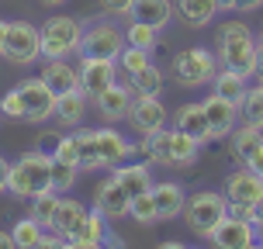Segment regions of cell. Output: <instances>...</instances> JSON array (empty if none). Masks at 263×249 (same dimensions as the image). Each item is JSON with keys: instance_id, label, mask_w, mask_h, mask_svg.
Returning a JSON list of instances; mask_svg holds the SVG:
<instances>
[{"instance_id": "6da1fadb", "label": "cell", "mask_w": 263, "mask_h": 249, "mask_svg": "<svg viewBox=\"0 0 263 249\" xmlns=\"http://www.w3.org/2000/svg\"><path fill=\"white\" fill-rule=\"evenodd\" d=\"M215 55L222 69H232L239 76L250 80L256 73V59H260V45L253 42V31L242 21H225L215 35Z\"/></svg>"}, {"instance_id": "7a4b0ae2", "label": "cell", "mask_w": 263, "mask_h": 249, "mask_svg": "<svg viewBox=\"0 0 263 249\" xmlns=\"http://www.w3.org/2000/svg\"><path fill=\"white\" fill-rule=\"evenodd\" d=\"M52 190V152L42 149H28L11 163V177H7V194L17 201H31V197Z\"/></svg>"}, {"instance_id": "3957f363", "label": "cell", "mask_w": 263, "mask_h": 249, "mask_svg": "<svg viewBox=\"0 0 263 249\" xmlns=\"http://www.w3.org/2000/svg\"><path fill=\"white\" fill-rule=\"evenodd\" d=\"M142 152H145L149 163L173 166V170H191V163H194L197 152H201V142L191 139V135L180 131V128H173V131L159 128V131H153V135H145Z\"/></svg>"}, {"instance_id": "277c9868", "label": "cell", "mask_w": 263, "mask_h": 249, "mask_svg": "<svg viewBox=\"0 0 263 249\" xmlns=\"http://www.w3.org/2000/svg\"><path fill=\"white\" fill-rule=\"evenodd\" d=\"M39 28H42V59H66V55L80 52L83 21L69 17V14H52Z\"/></svg>"}, {"instance_id": "5b68a950", "label": "cell", "mask_w": 263, "mask_h": 249, "mask_svg": "<svg viewBox=\"0 0 263 249\" xmlns=\"http://www.w3.org/2000/svg\"><path fill=\"white\" fill-rule=\"evenodd\" d=\"M229 215V201L225 194H215V190H201V194H191L187 197V208H184V222L187 228L194 232L197 239H208L218 222Z\"/></svg>"}, {"instance_id": "8992f818", "label": "cell", "mask_w": 263, "mask_h": 249, "mask_svg": "<svg viewBox=\"0 0 263 249\" xmlns=\"http://www.w3.org/2000/svg\"><path fill=\"white\" fill-rule=\"evenodd\" d=\"M218 69H222L218 55L201 49V45L197 49H184V52L173 59V80L180 87H208Z\"/></svg>"}, {"instance_id": "52a82bcc", "label": "cell", "mask_w": 263, "mask_h": 249, "mask_svg": "<svg viewBox=\"0 0 263 249\" xmlns=\"http://www.w3.org/2000/svg\"><path fill=\"white\" fill-rule=\"evenodd\" d=\"M125 31L115 21H93L83 28V42H80V55H93V59H118L125 52Z\"/></svg>"}, {"instance_id": "ba28073f", "label": "cell", "mask_w": 263, "mask_h": 249, "mask_svg": "<svg viewBox=\"0 0 263 249\" xmlns=\"http://www.w3.org/2000/svg\"><path fill=\"white\" fill-rule=\"evenodd\" d=\"M4 59L14 66H31L42 59V28L31 21H11Z\"/></svg>"}, {"instance_id": "9c48e42d", "label": "cell", "mask_w": 263, "mask_h": 249, "mask_svg": "<svg viewBox=\"0 0 263 249\" xmlns=\"http://www.w3.org/2000/svg\"><path fill=\"white\" fill-rule=\"evenodd\" d=\"M17 90H21V101H25V121H35V125H39V121L55 118V101H59V97L52 93V87L42 76L21 80Z\"/></svg>"}, {"instance_id": "30bf717a", "label": "cell", "mask_w": 263, "mask_h": 249, "mask_svg": "<svg viewBox=\"0 0 263 249\" xmlns=\"http://www.w3.org/2000/svg\"><path fill=\"white\" fill-rule=\"evenodd\" d=\"M132 104H135V90H132V83H118V80L93 97V107H97V114H101L107 125L128 121Z\"/></svg>"}, {"instance_id": "8fae6325", "label": "cell", "mask_w": 263, "mask_h": 249, "mask_svg": "<svg viewBox=\"0 0 263 249\" xmlns=\"http://www.w3.org/2000/svg\"><path fill=\"white\" fill-rule=\"evenodd\" d=\"M208 242H215L218 249H250L260 242V232L256 225L246 222V218H236V215H225L218 228L208 236Z\"/></svg>"}, {"instance_id": "7c38bea8", "label": "cell", "mask_w": 263, "mask_h": 249, "mask_svg": "<svg viewBox=\"0 0 263 249\" xmlns=\"http://www.w3.org/2000/svg\"><path fill=\"white\" fill-rule=\"evenodd\" d=\"M97 149H101V170H118L121 163L135 152H142V145L128 142L115 125H104L97 128Z\"/></svg>"}, {"instance_id": "4fadbf2b", "label": "cell", "mask_w": 263, "mask_h": 249, "mask_svg": "<svg viewBox=\"0 0 263 249\" xmlns=\"http://www.w3.org/2000/svg\"><path fill=\"white\" fill-rule=\"evenodd\" d=\"M93 208L101 211L107 222H118V218H125V215H128L132 194L118 184V177H115V173H111V177H104V180L97 184V190H93Z\"/></svg>"}, {"instance_id": "5bb4252c", "label": "cell", "mask_w": 263, "mask_h": 249, "mask_svg": "<svg viewBox=\"0 0 263 249\" xmlns=\"http://www.w3.org/2000/svg\"><path fill=\"white\" fill-rule=\"evenodd\" d=\"M66 242H69V246H77V249H93V246H104V242L121 246V239L107 232V218L97 208H90L87 215H83V222L73 228V236L66 239Z\"/></svg>"}, {"instance_id": "9a60e30c", "label": "cell", "mask_w": 263, "mask_h": 249, "mask_svg": "<svg viewBox=\"0 0 263 249\" xmlns=\"http://www.w3.org/2000/svg\"><path fill=\"white\" fill-rule=\"evenodd\" d=\"M115 63L118 59H93V55H80V90L87 97H97V93L115 83Z\"/></svg>"}, {"instance_id": "2e32d148", "label": "cell", "mask_w": 263, "mask_h": 249, "mask_svg": "<svg viewBox=\"0 0 263 249\" xmlns=\"http://www.w3.org/2000/svg\"><path fill=\"white\" fill-rule=\"evenodd\" d=\"M128 125L142 139L159 131V128H166V107H163V101L159 97H135V104L128 111Z\"/></svg>"}, {"instance_id": "e0dca14e", "label": "cell", "mask_w": 263, "mask_h": 249, "mask_svg": "<svg viewBox=\"0 0 263 249\" xmlns=\"http://www.w3.org/2000/svg\"><path fill=\"white\" fill-rule=\"evenodd\" d=\"M260 197H263V177L260 173H253L250 166L229 173V180H225V201L229 204H256Z\"/></svg>"}, {"instance_id": "ac0fdd59", "label": "cell", "mask_w": 263, "mask_h": 249, "mask_svg": "<svg viewBox=\"0 0 263 249\" xmlns=\"http://www.w3.org/2000/svg\"><path fill=\"white\" fill-rule=\"evenodd\" d=\"M204 114H208V125H211V139H232V131H236V118H239V107L229 104L225 97L211 90L204 101Z\"/></svg>"}, {"instance_id": "d6986e66", "label": "cell", "mask_w": 263, "mask_h": 249, "mask_svg": "<svg viewBox=\"0 0 263 249\" xmlns=\"http://www.w3.org/2000/svg\"><path fill=\"white\" fill-rule=\"evenodd\" d=\"M153 201H156L159 222H173V218H180L184 208H187L184 187L173 184V180H159V184H153Z\"/></svg>"}, {"instance_id": "ffe728a7", "label": "cell", "mask_w": 263, "mask_h": 249, "mask_svg": "<svg viewBox=\"0 0 263 249\" xmlns=\"http://www.w3.org/2000/svg\"><path fill=\"white\" fill-rule=\"evenodd\" d=\"M173 128L187 131V135L197 139L201 145L215 142V139H211L208 114H204V104H184V107H177V114H173Z\"/></svg>"}, {"instance_id": "44dd1931", "label": "cell", "mask_w": 263, "mask_h": 249, "mask_svg": "<svg viewBox=\"0 0 263 249\" xmlns=\"http://www.w3.org/2000/svg\"><path fill=\"white\" fill-rule=\"evenodd\" d=\"M42 80L52 87V93H69V90H80V66H73L69 59H45L42 66Z\"/></svg>"}, {"instance_id": "7402d4cb", "label": "cell", "mask_w": 263, "mask_h": 249, "mask_svg": "<svg viewBox=\"0 0 263 249\" xmlns=\"http://www.w3.org/2000/svg\"><path fill=\"white\" fill-rule=\"evenodd\" d=\"M87 93L83 90H69V93H59V101H55V118H59V125H66V128H80L83 125V118H87Z\"/></svg>"}, {"instance_id": "603a6c76", "label": "cell", "mask_w": 263, "mask_h": 249, "mask_svg": "<svg viewBox=\"0 0 263 249\" xmlns=\"http://www.w3.org/2000/svg\"><path fill=\"white\" fill-rule=\"evenodd\" d=\"M173 0H135L132 4V21H142V25H153V28H163V25H170V17H173Z\"/></svg>"}, {"instance_id": "cb8c5ba5", "label": "cell", "mask_w": 263, "mask_h": 249, "mask_svg": "<svg viewBox=\"0 0 263 249\" xmlns=\"http://www.w3.org/2000/svg\"><path fill=\"white\" fill-rule=\"evenodd\" d=\"M173 7L184 17L187 28H204V25H211L215 14H218V4H215V0H173Z\"/></svg>"}, {"instance_id": "d4e9b609", "label": "cell", "mask_w": 263, "mask_h": 249, "mask_svg": "<svg viewBox=\"0 0 263 249\" xmlns=\"http://www.w3.org/2000/svg\"><path fill=\"white\" fill-rule=\"evenodd\" d=\"M77 139V166L80 170H101V149H97V128H73Z\"/></svg>"}, {"instance_id": "484cf974", "label": "cell", "mask_w": 263, "mask_h": 249, "mask_svg": "<svg viewBox=\"0 0 263 249\" xmlns=\"http://www.w3.org/2000/svg\"><path fill=\"white\" fill-rule=\"evenodd\" d=\"M111 173L118 177V184L125 187L132 197L153 190V173H149V166H145V163H132V166H125V163H121L118 170H111Z\"/></svg>"}, {"instance_id": "4316f807", "label": "cell", "mask_w": 263, "mask_h": 249, "mask_svg": "<svg viewBox=\"0 0 263 249\" xmlns=\"http://www.w3.org/2000/svg\"><path fill=\"white\" fill-rule=\"evenodd\" d=\"M211 90L218 93V97H225L229 104H242V97H246V76H239V73H232V69H218L215 73V80H211Z\"/></svg>"}, {"instance_id": "83f0119b", "label": "cell", "mask_w": 263, "mask_h": 249, "mask_svg": "<svg viewBox=\"0 0 263 249\" xmlns=\"http://www.w3.org/2000/svg\"><path fill=\"white\" fill-rule=\"evenodd\" d=\"M83 215H87V208H83L80 201H73V197H59V208H55L49 228H55V232H63V236L69 239V236H73V228L83 222Z\"/></svg>"}, {"instance_id": "f1b7e54d", "label": "cell", "mask_w": 263, "mask_h": 249, "mask_svg": "<svg viewBox=\"0 0 263 249\" xmlns=\"http://www.w3.org/2000/svg\"><path fill=\"white\" fill-rule=\"evenodd\" d=\"M11 236H14V246H17V249H39L42 236H45V225H42L35 215H25V218L14 222Z\"/></svg>"}, {"instance_id": "f546056e", "label": "cell", "mask_w": 263, "mask_h": 249, "mask_svg": "<svg viewBox=\"0 0 263 249\" xmlns=\"http://www.w3.org/2000/svg\"><path fill=\"white\" fill-rule=\"evenodd\" d=\"M263 145V128H253V125H239L236 131H232V152H236V159L239 163H246V159L256 152Z\"/></svg>"}, {"instance_id": "4dcf8cb0", "label": "cell", "mask_w": 263, "mask_h": 249, "mask_svg": "<svg viewBox=\"0 0 263 249\" xmlns=\"http://www.w3.org/2000/svg\"><path fill=\"white\" fill-rule=\"evenodd\" d=\"M163 87H166V83H163V69L153 66V63L145 66L142 73L132 76V90H135V97H159Z\"/></svg>"}, {"instance_id": "1f68e13d", "label": "cell", "mask_w": 263, "mask_h": 249, "mask_svg": "<svg viewBox=\"0 0 263 249\" xmlns=\"http://www.w3.org/2000/svg\"><path fill=\"white\" fill-rule=\"evenodd\" d=\"M239 118L246 125H253V128H263V83L246 90L242 104H239Z\"/></svg>"}, {"instance_id": "d6a6232c", "label": "cell", "mask_w": 263, "mask_h": 249, "mask_svg": "<svg viewBox=\"0 0 263 249\" xmlns=\"http://www.w3.org/2000/svg\"><path fill=\"white\" fill-rule=\"evenodd\" d=\"M125 42H128V45H135V49H145V52H153V49H156V42H159V28L142 25V21H132V17H128Z\"/></svg>"}, {"instance_id": "836d02e7", "label": "cell", "mask_w": 263, "mask_h": 249, "mask_svg": "<svg viewBox=\"0 0 263 249\" xmlns=\"http://www.w3.org/2000/svg\"><path fill=\"white\" fill-rule=\"evenodd\" d=\"M132 222H139V225H159V215H156V201H153V190H145V194H135L132 197Z\"/></svg>"}, {"instance_id": "e575fe53", "label": "cell", "mask_w": 263, "mask_h": 249, "mask_svg": "<svg viewBox=\"0 0 263 249\" xmlns=\"http://www.w3.org/2000/svg\"><path fill=\"white\" fill-rule=\"evenodd\" d=\"M77 177H80V166L73 163H63V159H52V190L59 194H69L77 187Z\"/></svg>"}, {"instance_id": "d590c367", "label": "cell", "mask_w": 263, "mask_h": 249, "mask_svg": "<svg viewBox=\"0 0 263 249\" xmlns=\"http://www.w3.org/2000/svg\"><path fill=\"white\" fill-rule=\"evenodd\" d=\"M55 208H59V190H45V194L31 197V215H35V218H39V222L45 225V228L52 225Z\"/></svg>"}, {"instance_id": "8d00e7d4", "label": "cell", "mask_w": 263, "mask_h": 249, "mask_svg": "<svg viewBox=\"0 0 263 249\" xmlns=\"http://www.w3.org/2000/svg\"><path fill=\"white\" fill-rule=\"evenodd\" d=\"M118 66H121V73L132 80L135 73H142L145 66H149V52L145 49H135V45H125V52L118 55Z\"/></svg>"}, {"instance_id": "74e56055", "label": "cell", "mask_w": 263, "mask_h": 249, "mask_svg": "<svg viewBox=\"0 0 263 249\" xmlns=\"http://www.w3.org/2000/svg\"><path fill=\"white\" fill-rule=\"evenodd\" d=\"M0 107H4V118L25 121V101H21V90H17V87H14V90H7L4 97H0Z\"/></svg>"}, {"instance_id": "f35d334b", "label": "cell", "mask_w": 263, "mask_h": 249, "mask_svg": "<svg viewBox=\"0 0 263 249\" xmlns=\"http://www.w3.org/2000/svg\"><path fill=\"white\" fill-rule=\"evenodd\" d=\"M52 159H63V163H73L77 166V139L73 135H59V142L52 149Z\"/></svg>"}, {"instance_id": "ab89813d", "label": "cell", "mask_w": 263, "mask_h": 249, "mask_svg": "<svg viewBox=\"0 0 263 249\" xmlns=\"http://www.w3.org/2000/svg\"><path fill=\"white\" fill-rule=\"evenodd\" d=\"M132 4H135V0H101V11L111 14V17H128Z\"/></svg>"}, {"instance_id": "60d3db41", "label": "cell", "mask_w": 263, "mask_h": 249, "mask_svg": "<svg viewBox=\"0 0 263 249\" xmlns=\"http://www.w3.org/2000/svg\"><path fill=\"white\" fill-rule=\"evenodd\" d=\"M242 166H250L253 173H260V177H263V145L256 149V152H253L250 159H246V163H242Z\"/></svg>"}, {"instance_id": "b9f144b4", "label": "cell", "mask_w": 263, "mask_h": 249, "mask_svg": "<svg viewBox=\"0 0 263 249\" xmlns=\"http://www.w3.org/2000/svg\"><path fill=\"white\" fill-rule=\"evenodd\" d=\"M229 215H236V218H246V222H253V204H229Z\"/></svg>"}, {"instance_id": "7bdbcfd3", "label": "cell", "mask_w": 263, "mask_h": 249, "mask_svg": "<svg viewBox=\"0 0 263 249\" xmlns=\"http://www.w3.org/2000/svg\"><path fill=\"white\" fill-rule=\"evenodd\" d=\"M7 177H11V163H7V159L0 156V194L7 190Z\"/></svg>"}, {"instance_id": "ee69618b", "label": "cell", "mask_w": 263, "mask_h": 249, "mask_svg": "<svg viewBox=\"0 0 263 249\" xmlns=\"http://www.w3.org/2000/svg\"><path fill=\"white\" fill-rule=\"evenodd\" d=\"M253 225H256V232H263V197L253 204Z\"/></svg>"}, {"instance_id": "f6af8a7d", "label": "cell", "mask_w": 263, "mask_h": 249, "mask_svg": "<svg viewBox=\"0 0 263 249\" xmlns=\"http://www.w3.org/2000/svg\"><path fill=\"white\" fill-rule=\"evenodd\" d=\"M263 7V0H239V11L242 14H253V11H260Z\"/></svg>"}, {"instance_id": "bcb514c9", "label": "cell", "mask_w": 263, "mask_h": 249, "mask_svg": "<svg viewBox=\"0 0 263 249\" xmlns=\"http://www.w3.org/2000/svg\"><path fill=\"white\" fill-rule=\"evenodd\" d=\"M7 31H11V21L0 17V55H4V49H7Z\"/></svg>"}, {"instance_id": "7dc6e473", "label": "cell", "mask_w": 263, "mask_h": 249, "mask_svg": "<svg viewBox=\"0 0 263 249\" xmlns=\"http://www.w3.org/2000/svg\"><path fill=\"white\" fill-rule=\"evenodd\" d=\"M218 11H239V0H215Z\"/></svg>"}, {"instance_id": "c3c4849f", "label": "cell", "mask_w": 263, "mask_h": 249, "mask_svg": "<svg viewBox=\"0 0 263 249\" xmlns=\"http://www.w3.org/2000/svg\"><path fill=\"white\" fill-rule=\"evenodd\" d=\"M7 246H14V236H11V232H4V228H0V249H7Z\"/></svg>"}, {"instance_id": "681fc988", "label": "cell", "mask_w": 263, "mask_h": 249, "mask_svg": "<svg viewBox=\"0 0 263 249\" xmlns=\"http://www.w3.org/2000/svg\"><path fill=\"white\" fill-rule=\"evenodd\" d=\"M256 76H260V83H263V52H260V59H256Z\"/></svg>"}, {"instance_id": "f907efd6", "label": "cell", "mask_w": 263, "mask_h": 249, "mask_svg": "<svg viewBox=\"0 0 263 249\" xmlns=\"http://www.w3.org/2000/svg\"><path fill=\"white\" fill-rule=\"evenodd\" d=\"M42 4H49V7H59V4H66V0H42Z\"/></svg>"}, {"instance_id": "816d5d0a", "label": "cell", "mask_w": 263, "mask_h": 249, "mask_svg": "<svg viewBox=\"0 0 263 249\" xmlns=\"http://www.w3.org/2000/svg\"><path fill=\"white\" fill-rule=\"evenodd\" d=\"M256 45H260V52H263V35H260V39H256Z\"/></svg>"}, {"instance_id": "f5cc1de1", "label": "cell", "mask_w": 263, "mask_h": 249, "mask_svg": "<svg viewBox=\"0 0 263 249\" xmlns=\"http://www.w3.org/2000/svg\"><path fill=\"white\" fill-rule=\"evenodd\" d=\"M0 118H4V107H0Z\"/></svg>"}]
</instances>
